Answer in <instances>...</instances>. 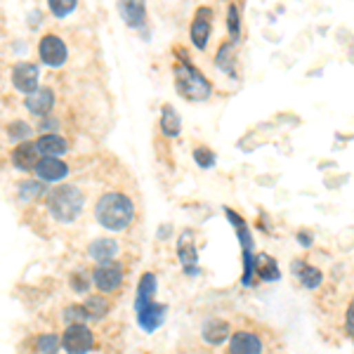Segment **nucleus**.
Returning <instances> with one entry per match:
<instances>
[{"instance_id":"23","label":"nucleus","mask_w":354,"mask_h":354,"mask_svg":"<svg viewBox=\"0 0 354 354\" xmlns=\"http://www.w3.org/2000/svg\"><path fill=\"white\" fill-rule=\"evenodd\" d=\"M180 116L175 114V109L170 107V104H165V107L161 109V130L165 137H177L180 135Z\"/></svg>"},{"instance_id":"1","label":"nucleus","mask_w":354,"mask_h":354,"mask_svg":"<svg viewBox=\"0 0 354 354\" xmlns=\"http://www.w3.org/2000/svg\"><path fill=\"white\" fill-rule=\"evenodd\" d=\"M95 218L104 229L121 231L132 222V218H135V206H132V201L125 196V194L109 191L97 201Z\"/></svg>"},{"instance_id":"13","label":"nucleus","mask_w":354,"mask_h":354,"mask_svg":"<svg viewBox=\"0 0 354 354\" xmlns=\"http://www.w3.org/2000/svg\"><path fill=\"white\" fill-rule=\"evenodd\" d=\"M36 173L43 182H57L69 175V165L64 161H59V158H41Z\"/></svg>"},{"instance_id":"32","label":"nucleus","mask_w":354,"mask_h":354,"mask_svg":"<svg viewBox=\"0 0 354 354\" xmlns=\"http://www.w3.org/2000/svg\"><path fill=\"white\" fill-rule=\"evenodd\" d=\"M345 326H347V333L354 338V302L350 305V309H347V324Z\"/></svg>"},{"instance_id":"20","label":"nucleus","mask_w":354,"mask_h":354,"mask_svg":"<svg viewBox=\"0 0 354 354\" xmlns=\"http://www.w3.org/2000/svg\"><path fill=\"white\" fill-rule=\"evenodd\" d=\"M154 293H156V276L154 274H145L140 279V289H137V300H135V307L137 309H142V307H147V305H152V298H154Z\"/></svg>"},{"instance_id":"31","label":"nucleus","mask_w":354,"mask_h":354,"mask_svg":"<svg viewBox=\"0 0 354 354\" xmlns=\"http://www.w3.org/2000/svg\"><path fill=\"white\" fill-rule=\"evenodd\" d=\"M31 135V128L21 121H14V123L8 125V137L10 140H24V137Z\"/></svg>"},{"instance_id":"27","label":"nucleus","mask_w":354,"mask_h":354,"mask_svg":"<svg viewBox=\"0 0 354 354\" xmlns=\"http://www.w3.org/2000/svg\"><path fill=\"white\" fill-rule=\"evenodd\" d=\"M227 26H229V36H231V43L239 41V31H241V24H239V10H236V5H229V10H227Z\"/></svg>"},{"instance_id":"19","label":"nucleus","mask_w":354,"mask_h":354,"mask_svg":"<svg viewBox=\"0 0 354 354\" xmlns=\"http://www.w3.org/2000/svg\"><path fill=\"white\" fill-rule=\"evenodd\" d=\"M118 253V243L114 239H97L90 243V256L99 260V264L102 262H112V258Z\"/></svg>"},{"instance_id":"2","label":"nucleus","mask_w":354,"mask_h":354,"mask_svg":"<svg viewBox=\"0 0 354 354\" xmlns=\"http://www.w3.org/2000/svg\"><path fill=\"white\" fill-rule=\"evenodd\" d=\"M83 194L71 185H59L48 191V210L59 222H71L81 215L83 210Z\"/></svg>"},{"instance_id":"6","label":"nucleus","mask_w":354,"mask_h":354,"mask_svg":"<svg viewBox=\"0 0 354 354\" xmlns=\"http://www.w3.org/2000/svg\"><path fill=\"white\" fill-rule=\"evenodd\" d=\"M38 54H41V59L45 62L48 66H62L66 62V45L64 41L59 36H52V33H48V36L41 38V45H38Z\"/></svg>"},{"instance_id":"30","label":"nucleus","mask_w":354,"mask_h":354,"mask_svg":"<svg viewBox=\"0 0 354 354\" xmlns=\"http://www.w3.org/2000/svg\"><path fill=\"white\" fill-rule=\"evenodd\" d=\"M59 347H62V345H59V338H57V335H52V333L41 335V338H38V350H41L43 354H54Z\"/></svg>"},{"instance_id":"24","label":"nucleus","mask_w":354,"mask_h":354,"mask_svg":"<svg viewBox=\"0 0 354 354\" xmlns=\"http://www.w3.org/2000/svg\"><path fill=\"white\" fill-rule=\"evenodd\" d=\"M234 45L236 43H225L222 48L218 50V57H215V64H218V69H222L225 74L229 76H236V66H234V57H231V52H234Z\"/></svg>"},{"instance_id":"12","label":"nucleus","mask_w":354,"mask_h":354,"mask_svg":"<svg viewBox=\"0 0 354 354\" xmlns=\"http://www.w3.org/2000/svg\"><path fill=\"white\" fill-rule=\"evenodd\" d=\"M229 352H231V354H260V352H262V342H260L258 335L241 331V333H234V335H231Z\"/></svg>"},{"instance_id":"17","label":"nucleus","mask_w":354,"mask_h":354,"mask_svg":"<svg viewBox=\"0 0 354 354\" xmlns=\"http://www.w3.org/2000/svg\"><path fill=\"white\" fill-rule=\"evenodd\" d=\"M107 314V302L102 300V298H87L85 302H83L81 307H74L69 309V317H85V319H99Z\"/></svg>"},{"instance_id":"16","label":"nucleus","mask_w":354,"mask_h":354,"mask_svg":"<svg viewBox=\"0 0 354 354\" xmlns=\"http://www.w3.org/2000/svg\"><path fill=\"white\" fill-rule=\"evenodd\" d=\"M163 314H165V307L163 305H156V302H152V305L137 309V322H140V326L145 331H156L158 324L163 322Z\"/></svg>"},{"instance_id":"5","label":"nucleus","mask_w":354,"mask_h":354,"mask_svg":"<svg viewBox=\"0 0 354 354\" xmlns=\"http://www.w3.org/2000/svg\"><path fill=\"white\" fill-rule=\"evenodd\" d=\"M95 338H92L90 329L83 324H71L62 335V347L69 354H85L92 350Z\"/></svg>"},{"instance_id":"3","label":"nucleus","mask_w":354,"mask_h":354,"mask_svg":"<svg viewBox=\"0 0 354 354\" xmlns=\"http://www.w3.org/2000/svg\"><path fill=\"white\" fill-rule=\"evenodd\" d=\"M175 87L177 92L189 99V102H206L210 92H213V87L203 79L201 71L194 69L187 59H182V62L175 66Z\"/></svg>"},{"instance_id":"9","label":"nucleus","mask_w":354,"mask_h":354,"mask_svg":"<svg viewBox=\"0 0 354 354\" xmlns=\"http://www.w3.org/2000/svg\"><path fill=\"white\" fill-rule=\"evenodd\" d=\"M210 19H213V10H210V8H198V12L191 21V41L198 50H203L208 45Z\"/></svg>"},{"instance_id":"29","label":"nucleus","mask_w":354,"mask_h":354,"mask_svg":"<svg viewBox=\"0 0 354 354\" xmlns=\"http://www.w3.org/2000/svg\"><path fill=\"white\" fill-rule=\"evenodd\" d=\"M194 161L201 165V168H213V165H215V154L206 147H196V149H194Z\"/></svg>"},{"instance_id":"22","label":"nucleus","mask_w":354,"mask_h":354,"mask_svg":"<svg viewBox=\"0 0 354 354\" xmlns=\"http://www.w3.org/2000/svg\"><path fill=\"white\" fill-rule=\"evenodd\" d=\"M177 256H180L182 262L187 264V272H194V264H196V251H194V234L191 231H185L180 239V246H177Z\"/></svg>"},{"instance_id":"15","label":"nucleus","mask_w":354,"mask_h":354,"mask_svg":"<svg viewBox=\"0 0 354 354\" xmlns=\"http://www.w3.org/2000/svg\"><path fill=\"white\" fill-rule=\"evenodd\" d=\"M293 274L302 281V286H305V289H317V286L324 281V274L319 272L317 267L307 264L305 260H293Z\"/></svg>"},{"instance_id":"28","label":"nucleus","mask_w":354,"mask_h":354,"mask_svg":"<svg viewBox=\"0 0 354 354\" xmlns=\"http://www.w3.org/2000/svg\"><path fill=\"white\" fill-rule=\"evenodd\" d=\"M50 10L54 17H66L76 10V0H50Z\"/></svg>"},{"instance_id":"14","label":"nucleus","mask_w":354,"mask_h":354,"mask_svg":"<svg viewBox=\"0 0 354 354\" xmlns=\"http://www.w3.org/2000/svg\"><path fill=\"white\" fill-rule=\"evenodd\" d=\"M36 147L43 154V158H59L66 152V140L59 137L57 132H48L36 142Z\"/></svg>"},{"instance_id":"10","label":"nucleus","mask_w":354,"mask_h":354,"mask_svg":"<svg viewBox=\"0 0 354 354\" xmlns=\"http://www.w3.org/2000/svg\"><path fill=\"white\" fill-rule=\"evenodd\" d=\"M12 163H14V168L24 170V173L36 170L38 163H41V152H38V147L33 145V142H21V145L14 147V152H12Z\"/></svg>"},{"instance_id":"25","label":"nucleus","mask_w":354,"mask_h":354,"mask_svg":"<svg viewBox=\"0 0 354 354\" xmlns=\"http://www.w3.org/2000/svg\"><path fill=\"white\" fill-rule=\"evenodd\" d=\"M227 335H229V326L225 322H208L203 326V338H206L210 345H220Z\"/></svg>"},{"instance_id":"11","label":"nucleus","mask_w":354,"mask_h":354,"mask_svg":"<svg viewBox=\"0 0 354 354\" xmlns=\"http://www.w3.org/2000/svg\"><path fill=\"white\" fill-rule=\"evenodd\" d=\"M24 104H26V109H29L31 114H36V116H45V114L50 112V109H52V104H54V95H52V90H50V87H38L36 92H31V95H26Z\"/></svg>"},{"instance_id":"26","label":"nucleus","mask_w":354,"mask_h":354,"mask_svg":"<svg viewBox=\"0 0 354 354\" xmlns=\"http://www.w3.org/2000/svg\"><path fill=\"white\" fill-rule=\"evenodd\" d=\"M43 185L41 182H21L19 185V198L21 201H33V198L43 196Z\"/></svg>"},{"instance_id":"33","label":"nucleus","mask_w":354,"mask_h":354,"mask_svg":"<svg viewBox=\"0 0 354 354\" xmlns=\"http://www.w3.org/2000/svg\"><path fill=\"white\" fill-rule=\"evenodd\" d=\"M74 289H76V291H85V289H87V276L76 274V276H74Z\"/></svg>"},{"instance_id":"4","label":"nucleus","mask_w":354,"mask_h":354,"mask_svg":"<svg viewBox=\"0 0 354 354\" xmlns=\"http://www.w3.org/2000/svg\"><path fill=\"white\" fill-rule=\"evenodd\" d=\"M225 215L231 225L236 227V234H239V241L243 246V262H246V272H243V286H251L253 284V274H256V258H253V236L248 225L243 222L241 215H236L231 208H225Z\"/></svg>"},{"instance_id":"34","label":"nucleus","mask_w":354,"mask_h":354,"mask_svg":"<svg viewBox=\"0 0 354 354\" xmlns=\"http://www.w3.org/2000/svg\"><path fill=\"white\" fill-rule=\"evenodd\" d=\"M298 241H300L302 246H309V243H312V239H309L307 234H298Z\"/></svg>"},{"instance_id":"8","label":"nucleus","mask_w":354,"mask_h":354,"mask_svg":"<svg viewBox=\"0 0 354 354\" xmlns=\"http://www.w3.org/2000/svg\"><path fill=\"white\" fill-rule=\"evenodd\" d=\"M92 279H95V286L99 291L109 293V291L118 289V284L123 281V267H121V264H116V262H102L95 269Z\"/></svg>"},{"instance_id":"7","label":"nucleus","mask_w":354,"mask_h":354,"mask_svg":"<svg viewBox=\"0 0 354 354\" xmlns=\"http://www.w3.org/2000/svg\"><path fill=\"white\" fill-rule=\"evenodd\" d=\"M38 79H41V71L31 62H19L12 69V85L24 95H31V92L38 90Z\"/></svg>"},{"instance_id":"21","label":"nucleus","mask_w":354,"mask_h":354,"mask_svg":"<svg viewBox=\"0 0 354 354\" xmlns=\"http://www.w3.org/2000/svg\"><path fill=\"white\" fill-rule=\"evenodd\" d=\"M256 274L260 276V279L264 281H276L279 279V267H276V260L264 256V253H260V256H256Z\"/></svg>"},{"instance_id":"18","label":"nucleus","mask_w":354,"mask_h":354,"mask_svg":"<svg viewBox=\"0 0 354 354\" xmlns=\"http://www.w3.org/2000/svg\"><path fill=\"white\" fill-rule=\"evenodd\" d=\"M118 10H121V14H123V19L128 21V26H132V29H137V26L145 24L147 10H145V5L137 3V0H128V3H121Z\"/></svg>"}]
</instances>
